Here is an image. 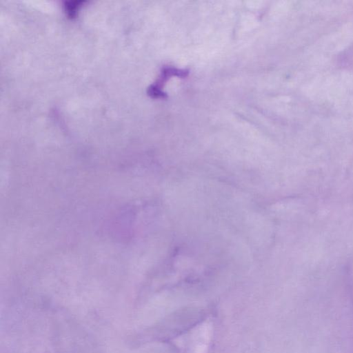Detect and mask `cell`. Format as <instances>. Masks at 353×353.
Returning <instances> with one entry per match:
<instances>
[{"label":"cell","instance_id":"6da1fadb","mask_svg":"<svg viewBox=\"0 0 353 353\" xmlns=\"http://www.w3.org/2000/svg\"><path fill=\"white\" fill-rule=\"evenodd\" d=\"M82 3L83 1H74L65 3L64 7L68 17L71 19L76 17L77 11L79 10V8L81 7V3Z\"/></svg>","mask_w":353,"mask_h":353}]
</instances>
